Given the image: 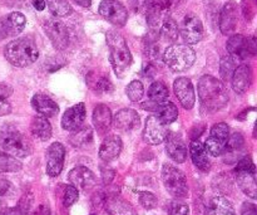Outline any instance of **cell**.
Segmentation results:
<instances>
[{
    "instance_id": "obj_1",
    "label": "cell",
    "mask_w": 257,
    "mask_h": 215,
    "mask_svg": "<svg viewBox=\"0 0 257 215\" xmlns=\"http://www.w3.org/2000/svg\"><path fill=\"white\" fill-rule=\"evenodd\" d=\"M198 97L201 105L208 112H216L228 103V93L225 85L213 76H202L198 81Z\"/></svg>"
},
{
    "instance_id": "obj_2",
    "label": "cell",
    "mask_w": 257,
    "mask_h": 215,
    "mask_svg": "<svg viewBox=\"0 0 257 215\" xmlns=\"http://www.w3.org/2000/svg\"><path fill=\"white\" fill-rule=\"evenodd\" d=\"M4 55L14 67L24 68L33 64L39 57V50L34 40L30 38H18L8 43L4 48Z\"/></svg>"
},
{
    "instance_id": "obj_3",
    "label": "cell",
    "mask_w": 257,
    "mask_h": 215,
    "mask_svg": "<svg viewBox=\"0 0 257 215\" xmlns=\"http://www.w3.org/2000/svg\"><path fill=\"white\" fill-rule=\"evenodd\" d=\"M107 44L109 48V59L117 77L123 78L132 64V54L124 38L115 30L107 33Z\"/></svg>"
},
{
    "instance_id": "obj_4",
    "label": "cell",
    "mask_w": 257,
    "mask_h": 215,
    "mask_svg": "<svg viewBox=\"0 0 257 215\" xmlns=\"http://www.w3.org/2000/svg\"><path fill=\"white\" fill-rule=\"evenodd\" d=\"M0 146L4 153L13 158H27L33 150L29 140L17 128L10 126L0 130Z\"/></svg>"
},
{
    "instance_id": "obj_5",
    "label": "cell",
    "mask_w": 257,
    "mask_h": 215,
    "mask_svg": "<svg viewBox=\"0 0 257 215\" xmlns=\"http://www.w3.org/2000/svg\"><path fill=\"white\" fill-rule=\"evenodd\" d=\"M163 60L173 72H185L195 63L196 53L187 44H173L165 50Z\"/></svg>"
},
{
    "instance_id": "obj_6",
    "label": "cell",
    "mask_w": 257,
    "mask_h": 215,
    "mask_svg": "<svg viewBox=\"0 0 257 215\" xmlns=\"http://www.w3.org/2000/svg\"><path fill=\"white\" fill-rule=\"evenodd\" d=\"M162 181L166 190L176 199H183L188 195L187 179L180 169L170 164H165L162 168Z\"/></svg>"
},
{
    "instance_id": "obj_7",
    "label": "cell",
    "mask_w": 257,
    "mask_h": 215,
    "mask_svg": "<svg viewBox=\"0 0 257 215\" xmlns=\"http://www.w3.org/2000/svg\"><path fill=\"white\" fill-rule=\"evenodd\" d=\"M226 48L228 50V54L241 62V60H245L256 54V38H247L242 34H235L227 40Z\"/></svg>"
},
{
    "instance_id": "obj_8",
    "label": "cell",
    "mask_w": 257,
    "mask_h": 215,
    "mask_svg": "<svg viewBox=\"0 0 257 215\" xmlns=\"http://www.w3.org/2000/svg\"><path fill=\"white\" fill-rule=\"evenodd\" d=\"M228 137H230V127H228L227 123H216L211 128L210 136L205 144L206 151L215 158L223 155Z\"/></svg>"
},
{
    "instance_id": "obj_9",
    "label": "cell",
    "mask_w": 257,
    "mask_h": 215,
    "mask_svg": "<svg viewBox=\"0 0 257 215\" xmlns=\"http://www.w3.org/2000/svg\"><path fill=\"white\" fill-rule=\"evenodd\" d=\"M45 34L50 39L52 44L58 50H64L69 45V32L65 24L57 18H49L43 22Z\"/></svg>"
},
{
    "instance_id": "obj_10",
    "label": "cell",
    "mask_w": 257,
    "mask_h": 215,
    "mask_svg": "<svg viewBox=\"0 0 257 215\" xmlns=\"http://www.w3.org/2000/svg\"><path fill=\"white\" fill-rule=\"evenodd\" d=\"M99 14L115 27H124L128 19L127 9L118 0H102L99 5Z\"/></svg>"
},
{
    "instance_id": "obj_11",
    "label": "cell",
    "mask_w": 257,
    "mask_h": 215,
    "mask_svg": "<svg viewBox=\"0 0 257 215\" xmlns=\"http://www.w3.org/2000/svg\"><path fill=\"white\" fill-rule=\"evenodd\" d=\"M170 133L167 125H163L156 115L148 116L146 120L145 131H143V140L150 145H160L166 140Z\"/></svg>"
},
{
    "instance_id": "obj_12",
    "label": "cell",
    "mask_w": 257,
    "mask_h": 215,
    "mask_svg": "<svg viewBox=\"0 0 257 215\" xmlns=\"http://www.w3.org/2000/svg\"><path fill=\"white\" fill-rule=\"evenodd\" d=\"M181 32L183 40L187 44H196L203 38V25L200 18L197 15L190 14L186 15L182 20L181 28L178 29Z\"/></svg>"
},
{
    "instance_id": "obj_13",
    "label": "cell",
    "mask_w": 257,
    "mask_h": 215,
    "mask_svg": "<svg viewBox=\"0 0 257 215\" xmlns=\"http://www.w3.org/2000/svg\"><path fill=\"white\" fill-rule=\"evenodd\" d=\"M47 174L52 178L59 175L64 166L65 148L60 142H53L47 150Z\"/></svg>"
},
{
    "instance_id": "obj_14",
    "label": "cell",
    "mask_w": 257,
    "mask_h": 215,
    "mask_svg": "<svg viewBox=\"0 0 257 215\" xmlns=\"http://www.w3.org/2000/svg\"><path fill=\"white\" fill-rule=\"evenodd\" d=\"M173 91L182 107L186 110H192L196 102V95L190 78L178 77L173 83Z\"/></svg>"
},
{
    "instance_id": "obj_15",
    "label": "cell",
    "mask_w": 257,
    "mask_h": 215,
    "mask_svg": "<svg viewBox=\"0 0 257 215\" xmlns=\"http://www.w3.org/2000/svg\"><path fill=\"white\" fill-rule=\"evenodd\" d=\"M68 179L78 191H89L90 189L94 188L95 183H97V179H95L93 171L84 168V166H77V168L73 169L68 175Z\"/></svg>"
},
{
    "instance_id": "obj_16",
    "label": "cell",
    "mask_w": 257,
    "mask_h": 215,
    "mask_svg": "<svg viewBox=\"0 0 257 215\" xmlns=\"http://www.w3.org/2000/svg\"><path fill=\"white\" fill-rule=\"evenodd\" d=\"M85 105L83 102L72 106L64 112L62 117V127L67 131H77L85 121Z\"/></svg>"
},
{
    "instance_id": "obj_17",
    "label": "cell",
    "mask_w": 257,
    "mask_h": 215,
    "mask_svg": "<svg viewBox=\"0 0 257 215\" xmlns=\"http://www.w3.org/2000/svg\"><path fill=\"white\" fill-rule=\"evenodd\" d=\"M166 151L173 161L178 164L185 163L187 159V146L178 133H168L166 137Z\"/></svg>"
},
{
    "instance_id": "obj_18",
    "label": "cell",
    "mask_w": 257,
    "mask_h": 215,
    "mask_svg": "<svg viewBox=\"0 0 257 215\" xmlns=\"http://www.w3.org/2000/svg\"><path fill=\"white\" fill-rule=\"evenodd\" d=\"M237 27V4L233 0L223 5L220 14V30L223 35L232 34Z\"/></svg>"
},
{
    "instance_id": "obj_19",
    "label": "cell",
    "mask_w": 257,
    "mask_h": 215,
    "mask_svg": "<svg viewBox=\"0 0 257 215\" xmlns=\"http://www.w3.org/2000/svg\"><path fill=\"white\" fill-rule=\"evenodd\" d=\"M253 76H252V68L248 64H240L236 67L235 72H233L232 77H231V83H232V88L236 93H245L246 91L250 88L251 83H252Z\"/></svg>"
},
{
    "instance_id": "obj_20",
    "label": "cell",
    "mask_w": 257,
    "mask_h": 215,
    "mask_svg": "<svg viewBox=\"0 0 257 215\" xmlns=\"http://www.w3.org/2000/svg\"><path fill=\"white\" fill-rule=\"evenodd\" d=\"M32 106L40 116L45 118L54 117L59 112V106L57 105V102L44 93H37L33 96Z\"/></svg>"
},
{
    "instance_id": "obj_21",
    "label": "cell",
    "mask_w": 257,
    "mask_h": 215,
    "mask_svg": "<svg viewBox=\"0 0 257 215\" xmlns=\"http://www.w3.org/2000/svg\"><path fill=\"white\" fill-rule=\"evenodd\" d=\"M115 128L120 131H131L135 130L140 126L141 117L137 113V111L132 110V108H123V110L118 111L117 115L114 116Z\"/></svg>"
},
{
    "instance_id": "obj_22",
    "label": "cell",
    "mask_w": 257,
    "mask_h": 215,
    "mask_svg": "<svg viewBox=\"0 0 257 215\" xmlns=\"http://www.w3.org/2000/svg\"><path fill=\"white\" fill-rule=\"evenodd\" d=\"M122 151V140L117 135H108L99 148V158L105 163L114 160Z\"/></svg>"
},
{
    "instance_id": "obj_23",
    "label": "cell",
    "mask_w": 257,
    "mask_h": 215,
    "mask_svg": "<svg viewBox=\"0 0 257 215\" xmlns=\"http://www.w3.org/2000/svg\"><path fill=\"white\" fill-rule=\"evenodd\" d=\"M188 151H190L191 159H192L196 168L202 173H208L211 169V161L208 159V153L206 151L205 145L200 141L195 140L190 144Z\"/></svg>"
},
{
    "instance_id": "obj_24",
    "label": "cell",
    "mask_w": 257,
    "mask_h": 215,
    "mask_svg": "<svg viewBox=\"0 0 257 215\" xmlns=\"http://www.w3.org/2000/svg\"><path fill=\"white\" fill-rule=\"evenodd\" d=\"M87 83L88 86H89L90 90L94 93H97V95L112 93L113 88H114L108 76L98 72H90L89 75L87 76Z\"/></svg>"
},
{
    "instance_id": "obj_25",
    "label": "cell",
    "mask_w": 257,
    "mask_h": 215,
    "mask_svg": "<svg viewBox=\"0 0 257 215\" xmlns=\"http://www.w3.org/2000/svg\"><path fill=\"white\" fill-rule=\"evenodd\" d=\"M236 180L238 186L243 194L251 199L257 198V186H256V169L247 171H240L236 173Z\"/></svg>"
},
{
    "instance_id": "obj_26",
    "label": "cell",
    "mask_w": 257,
    "mask_h": 215,
    "mask_svg": "<svg viewBox=\"0 0 257 215\" xmlns=\"http://www.w3.org/2000/svg\"><path fill=\"white\" fill-rule=\"evenodd\" d=\"M112 123V111L107 105H97L93 111V125L98 132L103 133L109 130Z\"/></svg>"
},
{
    "instance_id": "obj_27",
    "label": "cell",
    "mask_w": 257,
    "mask_h": 215,
    "mask_svg": "<svg viewBox=\"0 0 257 215\" xmlns=\"http://www.w3.org/2000/svg\"><path fill=\"white\" fill-rule=\"evenodd\" d=\"M30 132L37 140L48 141L52 137V125L43 116H35L30 122Z\"/></svg>"
},
{
    "instance_id": "obj_28",
    "label": "cell",
    "mask_w": 257,
    "mask_h": 215,
    "mask_svg": "<svg viewBox=\"0 0 257 215\" xmlns=\"http://www.w3.org/2000/svg\"><path fill=\"white\" fill-rule=\"evenodd\" d=\"M105 209L110 215H138L132 205L122 198L113 196L105 200Z\"/></svg>"
},
{
    "instance_id": "obj_29",
    "label": "cell",
    "mask_w": 257,
    "mask_h": 215,
    "mask_svg": "<svg viewBox=\"0 0 257 215\" xmlns=\"http://www.w3.org/2000/svg\"><path fill=\"white\" fill-rule=\"evenodd\" d=\"M207 215H235V209L225 196H213L207 206Z\"/></svg>"
},
{
    "instance_id": "obj_30",
    "label": "cell",
    "mask_w": 257,
    "mask_h": 215,
    "mask_svg": "<svg viewBox=\"0 0 257 215\" xmlns=\"http://www.w3.org/2000/svg\"><path fill=\"white\" fill-rule=\"evenodd\" d=\"M5 28H7L8 37H13V35H18L24 30L25 24H27V19H25L24 14L19 12H13L9 15L4 17Z\"/></svg>"
},
{
    "instance_id": "obj_31",
    "label": "cell",
    "mask_w": 257,
    "mask_h": 215,
    "mask_svg": "<svg viewBox=\"0 0 257 215\" xmlns=\"http://www.w3.org/2000/svg\"><path fill=\"white\" fill-rule=\"evenodd\" d=\"M245 149V137L240 132H235L231 137H228L227 145H226L225 153L227 158L225 159V163H231V160H236L237 155L242 153Z\"/></svg>"
},
{
    "instance_id": "obj_32",
    "label": "cell",
    "mask_w": 257,
    "mask_h": 215,
    "mask_svg": "<svg viewBox=\"0 0 257 215\" xmlns=\"http://www.w3.org/2000/svg\"><path fill=\"white\" fill-rule=\"evenodd\" d=\"M156 116L163 125H170L177 120L178 108L175 103L166 101L158 106L157 110H156Z\"/></svg>"
},
{
    "instance_id": "obj_33",
    "label": "cell",
    "mask_w": 257,
    "mask_h": 215,
    "mask_svg": "<svg viewBox=\"0 0 257 215\" xmlns=\"http://www.w3.org/2000/svg\"><path fill=\"white\" fill-rule=\"evenodd\" d=\"M170 96L168 92V87L161 81H156L151 85L150 90H148V98L150 102L155 103V105H161V103L166 102V100Z\"/></svg>"
},
{
    "instance_id": "obj_34",
    "label": "cell",
    "mask_w": 257,
    "mask_h": 215,
    "mask_svg": "<svg viewBox=\"0 0 257 215\" xmlns=\"http://www.w3.org/2000/svg\"><path fill=\"white\" fill-rule=\"evenodd\" d=\"M93 141V131L92 128L85 126V127L79 128L77 131H73L72 135L69 136V142L74 148H85Z\"/></svg>"
},
{
    "instance_id": "obj_35",
    "label": "cell",
    "mask_w": 257,
    "mask_h": 215,
    "mask_svg": "<svg viewBox=\"0 0 257 215\" xmlns=\"http://www.w3.org/2000/svg\"><path fill=\"white\" fill-rule=\"evenodd\" d=\"M178 33H180V30H178L177 23H176L172 18L168 17L166 18L162 22V24H161L158 34H160L165 40L172 43L175 42V40H177Z\"/></svg>"
},
{
    "instance_id": "obj_36",
    "label": "cell",
    "mask_w": 257,
    "mask_h": 215,
    "mask_svg": "<svg viewBox=\"0 0 257 215\" xmlns=\"http://www.w3.org/2000/svg\"><path fill=\"white\" fill-rule=\"evenodd\" d=\"M238 60L236 58H233L232 55L227 54L225 57L221 58L220 62V75L222 81H231L233 72H235L236 67H237Z\"/></svg>"
},
{
    "instance_id": "obj_37",
    "label": "cell",
    "mask_w": 257,
    "mask_h": 215,
    "mask_svg": "<svg viewBox=\"0 0 257 215\" xmlns=\"http://www.w3.org/2000/svg\"><path fill=\"white\" fill-rule=\"evenodd\" d=\"M23 168V164L9 154L0 151V173H17Z\"/></svg>"
},
{
    "instance_id": "obj_38",
    "label": "cell",
    "mask_w": 257,
    "mask_h": 215,
    "mask_svg": "<svg viewBox=\"0 0 257 215\" xmlns=\"http://www.w3.org/2000/svg\"><path fill=\"white\" fill-rule=\"evenodd\" d=\"M45 4L54 17H67L72 13V7L68 0H47Z\"/></svg>"
},
{
    "instance_id": "obj_39",
    "label": "cell",
    "mask_w": 257,
    "mask_h": 215,
    "mask_svg": "<svg viewBox=\"0 0 257 215\" xmlns=\"http://www.w3.org/2000/svg\"><path fill=\"white\" fill-rule=\"evenodd\" d=\"M127 96L130 101L132 102H140L142 100L143 95H145V88L141 81H132L130 85L127 86Z\"/></svg>"
},
{
    "instance_id": "obj_40",
    "label": "cell",
    "mask_w": 257,
    "mask_h": 215,
    "mask_svg": "<svg viewBox=\"0 0 257 215\" xmlns=\"http://www.w3.org/2000/svg\"><path fill=\"white\" fill-rule=\"evenodd\" d=\"M78 196H79V193H78V190L74 186H65L64 193H63V205H64L65 208H69V206H72L73 204L78 200Z\"/></svg>"
},
{
    "instance_id": "obj_41",
    "label": "cell",
    "mask_w": 257,
    "mask_h": 215,
    "mask_svg": "<svg viewBox=\"0 0 257 215\" xmlns=\"http://www.w3.org/2000/svg\"><path fill=\"white\" fill-rule=\"evenodd\" d=\"M157 198H156L155 194L150 193V191H142L140 193V204L147 210L151 209H155L157 206Z\"/></svg>"
},
{
    "instance_id": "obj_42",
    "label": "cell",
    "mask_w": 257,
    "mask_h": 215,
    "mask_svg": "<svg viewBox=\"0 0 257 215\" xmlns=\"http://www.w3.org/2000/svg\"><path fill=\"white\" fill-rule=\"evenodd\" d=\"M168 213L170 215H188L190 208H188L187 204L182 203V201L173 200L168 205Z\"/></svg>"
},
{
    "instance_id": "obj_43",
    "label": "cell",
    "mask_w": 257,
    "mask_h": 215,
    "mask_svg": "<svg viewBox=\"0 0 257 215\" xmlns=\"http://www.w3.org/2000/svg\"><path fill=\"white\" fill-rule=\"evenodd\" d=\"M255 168V164L252 163V160H251V158H243L241 159V160H238L237 165H236L235 168V171L236 173H240V171H247V170H253Z\"/></svg>"
},
{
    "instance_id": "obj_44",
    "label": "cell",
    "mask_w": 257,
    "mask_h": 215,
    "mask_svg": "<svg viewBox=\"0 0 257 215\" xmlns=\"http://www.w3.org/2000/svg\"><path fill=\"white\" fill-rule=\"evenodd\" d=\"M13 88L7 83H0V102L2 101H8V98L12 96Z\"/></svg>"
},
{
    "instance_id": "obj_45",
    "label": "cell",
    "mask_w": 257,
    "mask_h": 215,
    "mask_svg": "<svg viewBox=\"0 0 257 215\" xmlns=\"http://www.w3.org/2000/svg\"><path fill=\"white\" fill-rule=\"evenodd\" d=\"M241 215H257V208L252 203H243L241 208Z\"/></svg>"
},
{
    "instance_id": "obj_46",
    "label": "cell",
    "mask_w": 257,
    "mask_h": 215,
    "mask_svg": "<svg viewBox=\"0 0 257 215\" xmlns=\"http://www.w3.org/2000/svg\"><path fill=\"white\" fill-rule=\"evenodd\" d=\"M143 73H145L146 77L153 78L156 73H157V67L150 62L145 63V65H143Z\"/></svg>"
},
{
    "instance_id": "obj_47",
    "label": "cell",
    "mask_w": 257,
    "mask_h": 215,
    "mask_svg": "<svg viewBox=\"0 0 257 215\" xmlns=\"http://www.w3.org/2000/svg\"><path fill=\"white\" fill-rule=\"evenodd\" d=\"M12 189V184L7 179H0V196H4Z\"/></svg>"
},
{
    "instance_id": "obj_48",
    "label": "cell",
    "mask_w": 257,
    "mask_h": 215,
    "mask_svg": "<svg viewBox=\"0 0 257 215\" xmlns=\"http://www.w3.org/2000/svg\"><path fill=\"white\" fill-rule=\"evenodd\" d=\"M150 3L151 0H133V7H135L136 12H143V10L146 12Z\"/></svg>"
},
{
    "instance_id": "obj_49",
    "label": "cell",
    "mask_w": 257,
    "mask_h": 215,
    "mask_svg": "<svg viewBox=\"0 0 257 215\" xmlns=\"http://www.w3.org/2000/svg\"><path fill=\"white\" fill-rule=\"evenodd\" d=\"M102 178L105 184L110 183L114 178V171L110 170V169H102Z\"/></svg>"
},
{
    "instance_id": "obj_50",
    "label": "cell",
    "mask_w": 257,
    "mask_h": 215,
    "mask_svg": "<svg viewBox=\"0 0 257 215\" xmlns=\"http://www.w3.org/2000/svg\"><path fill=\"white\" fill-rule=\"evenodd\" d=\"M0 215H27L19 208H5L0 211Z\"/></svg>"
},
{
    "instance_id": "obj_51",
    "label": "cell",
    "mask_w": 257,
    "mask_h": 215,
    "mask_svg": "<svg viewBox=\"0 0 257 215\" xmlns=\"http://www.w3.org/2000/svg\"><path fill=\"white\" fill-rule=\"evenodd\" d=\"M12 112V106L8 101H2L0 102V116H5V115H9Z\"/></svg>"
},
{
    "instance_id": "obj_52",
    "label": "cell",
    "mask_w": 257,
    "mask_h": 215,
    "mask_svg": "<svg viewBox=\"0 0 257 215\" xmlns=\"http://www.w3.org/2000/svg\"><path fill=\"white\" fill-rule=\"evenodd\" d=\"M7 37H8V33H7V28H5L4 17H0V40L5 39Z\"/></svg>"
},
{
    "instance_id": "obj_53",
    "label": "cell",
    "mask_w": 257,
    "mask_h": 215,
    "mask_svg": "<svg viewBox=\"0 0 257 215\" xmlns=\"http://www.w3.org/2000/svg\"><path fill=\"white\" fill-rule=\"evenodd\" d=\"M33 7L38 10V12H43L47 7L45 4V0H33Z\"/></svg>"
},
{
    "instance_id": "obj_54",
    "label": "cell",
    "mask_w": 257,
    "mask_h": 215,
    "mask_svg": "<svg viewBox=\"0 0 257 215\" xmlns=\"http://www.w3.org/2000/svg\"><path fill=\"white\" fill-rule=\"evenodd\" d=\"M74 2L83 8H89L92 5V0H74Z\"/></svg>"
},
{
    "instance_id": "obj_55",
    "label": "cell",
    "mask_w": 257,
    "mask_h": 215,
    "mask_svg": "<svg viewBox=\"0 0 257 215\" xmlns=\"http://www.w3.org/2000/svg\"><path fill=\"white\" fill-rule=\"evenodd\" d=\"M37 215H54V214H52V211L48 209V206L47 208H45V206H40L39 210L37 211Z\"/></svg>"
},
{
    "instance_id": "obj_56",
    "label": "cell",
    "mask_w": 257,
    "mask_h": 215,
    "mask_svg": "<svg viewBox=\"0 0 257 215\" xmlns=\"http://www.w3.org/2000/svg\"><path fill=\"white\" fill-rule=\"evenodd\" d=\"M90 215H95V214H90Z\"/></svg>"
}]
</instances>
